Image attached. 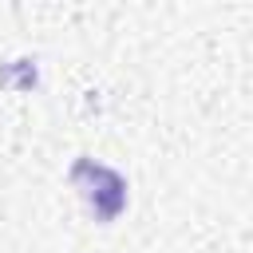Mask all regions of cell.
Returning a JSON list of instances; mask_svg holds the SVG:
<instances>
[{"instance_id":"6da1fadb","label":"cell","mask_w":253,"mask_h":253,"mask_svg":"<svg viewBox=\"0 0 253 253\" xmlns=\"http://www.w3.org/2000/svg\"><path fill=\"white\" fill-rule=\"evenodd\" d=\"M71 186L79 190V198L87 202V210L95 213V221H115L123 213V206H126V182L111 166H103L95 158H75Z\"/></svg>"}]
</instances>
